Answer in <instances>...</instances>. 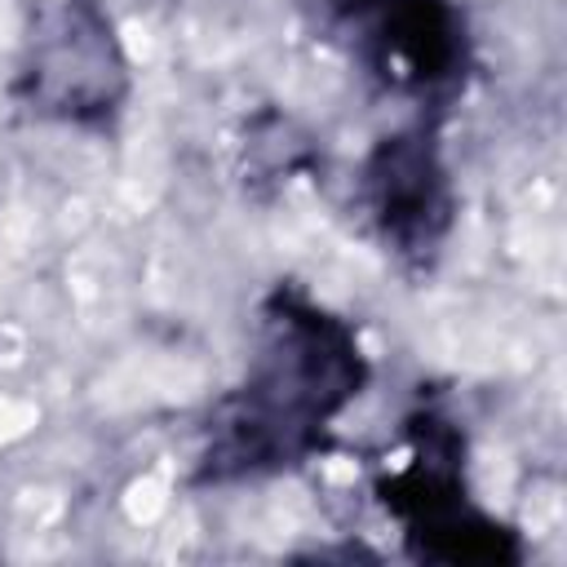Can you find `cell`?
I'll return each mask as SVG.
<instances>
[{"mask_svg": "<svg viewBox=\"0 0 567 567\" xmlns=\"http://www.w3.org/2000/svg\"><path fill=\"white\" fill-rule=\"evenodd\" d=\"M354 204L377 244L408 270H430L456 226V182L430 120L372 142L354 177Z\"/></svg>", "mask_w": 567, "mask_h": 567, "instance_id": "obj_5", "label": "cell"}, {"mask_svg": "<svg viewBox=\"0 0 567 567\" xmlns=\"http://www.w3.org/2000/svg\"><path fill=\"white\" fill-rule=\"evenodd\" d=\"M372 359L359 328L310 297L301 284H275L257 306L252 354L204 416L190 483H261L315 461L341 412L368 390Z\"/></svg>", "mask_w": 567, "mask_h": 567, "instance_id": "obj_1", "label": "cell"}, {"mask_svg": "<svg viewBox=\"0 0 567 567\" xmlns=\"http://www.w3.org/2000/svg\"><path fill=\"white\" fill-rule=\"evenodd\" d=\"M27 115L62 128H111L133 97V62L102 0H31L13 66Z\"/></svg>", "mask_w": 567, "mask_h": 567, "instance_id": "obj_3", "label": "cell"}, {"mask_svg": "<svg viewBox=\"0 0 567 567\" xmlns=\"http://www.w3.org/2000/svg\"><path fill=\"white\" fill-rule=\"evenodd\" d=\"M408 461L381 474L377 496L399 518L403 545L416 563L501 567L523 558V540L487 514L465 483V434L439 412L421 408L408 421Z\"/></svg>", "mask_w": 567, "mask_h": 567, "instance_id": "obj_2", "label": "cell"}, {"mask_svg": "<svg viewBox=\"0 0 567 567\" xmlns=\"http://www.w3.org/2000/svg\"><path fill=\"white\" fill-rule=\"evenodd\" d=\"M297 9L377 84L421 106H443L470 75V27L456 0H297Z\"/></svg>", "mask_w": 567, "mask_h": 567, "instance_id": "obj_4", "label": "cell"}]
</instances>
